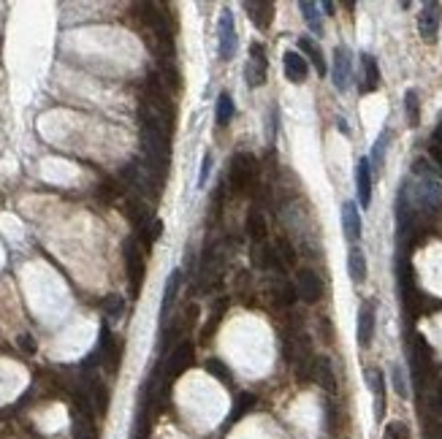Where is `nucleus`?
Returning <instances> with one entry per match:
<instances>
[{
  "mask_svg": "<svg viewBox=\"0 0 442 439\" xmlns=\"http://www.w3.org/2000/svg\"><path fill=\"white\" fill-rule=\"evenodd\" d=\"M255 174V157L250 152H239L233 155L231 165H228V182H231V192H242V190L250 185Z\"/></svg>",
  "mask_w": 442,
  "mask_h": 439,
  "instance_id": "20e7f679",
  "label": "nucleus"
},
{
  "mask_svg": "<svg viewBox=\"0 0 442 439\" xmlns=\"http://www.w3.org/2000/svg\"><path fill=\"white\" fill-rule=\"evenodd\" d=\"M415 174L421 177L418 179V188H412V206H421V209H429V212H437L442 206V182L426 171V163L418 160L415 163Z\"/></svg>",
  "mask_w": 442,
  "mask_h": 439,
  "instance_id": "f257e3e1",
  "label": "nucleus"
},
{
  "mask_svg": "<svg viewBox=\"0 0 442 439\" xmlns=\"http://www.w3.org/2000/svg\"><path fill=\"white\" fill-rule=\"evenodd\" d=\"M218 35H220V60H231V55L236 49V28H233V14L231 11H222Z\"/></svg>",
  "mask_w": 442,
  "mask_h": 439,
  "instance_id": "9d476101",
  "label": "nucleus"
},
{
  "mask_svg": "<svg viewBox=\"0 0 442 439\" xmlns=\"http://www.w3.org/2000/svg\"><path fill=\"white\" fill-rule=\"evenodd\" d=\"M123 177H125V182L130 188H136L139 192H144V195H158V185H160V177H155L147 165H144V160H133V163H127L125 171H123Z\"/></svg>",
  "mask_w": 442,
  "mask_h": 439,
  "instance_id": "7ed1b4c3",
  "label": "nucleus"
},
{
  "mask_svg": "<svg viewBox=\"0 0 442 439\" xmlns=\"http://www.w3.org/2000/svg\"><path fill=\"white\" fill-rule=\"evenodd\" d=\"M123 255H125V269H127V280H130V290L139 293L141 280H144V258H141V252H139L136 239H125Z\"/></svg>",
  "mask_w": 442,
  "mask_h": 439,
  "instance_id": "39448f33",
  "label": "nucleus"
},
{
  "mask_svg": "<svg viewBox=\"0 0 442 439\" xmlns=\"http://www.w3.org/2000/svg\"><path fill=\"white\" fill-rule=\"evenodd\" d=\"M432 160L442 168V144H434V147H432Z\"/></svg>",
  "mask_w": 442,
  "mask_h": 439,
  "instance_id": "ea45409f",
  "label": "nucleus"
},
{
  "mask_svg": "<svg viewBox=\"0 0 442 439\" xmlns=\"http://www.w3.org/2000/svg\"><path fill=\"white\" fill-rule=\"evenodd\" d=\"M103 310L109 317H120V314L125 312V298L123 296H109L106 301H103Z\"/></svg>",
  "mask_w": 442,
  "mask_h": 439,
  "instance_id": "473e14b6",
  "label": "nucleus"
},
{
  "mask_svg": "<svg viewBox=\"0 0 442 439\" xmlns=\"http://www.w3.org/2000/svg\"><path fill=\"white\" fill-rule=\"evenodd\" d=\"M434 141H442V120L440 125H437V130H434Z\"/></svg>",
  "mask_w": 442,
  "mask_h": 439,
  "instance_id": "a19ab883",
  "label": "nucleus"
},
{
  "mask_svg": "<svg viewBox=\"0 0 442 439\" xmlns=\"http://www.w3.org/2000/svg\"><path fill=\"white\" fill-rule=\"evenodd\" d=\"M160 233H163V222H160V220H152V222H150V236H147V239H150V242H158Z\"/></svg>",
  "mask_w": 442,
  "mask_h": 439,
  "instance_id": "4c0bfd02",
  "label": "nucleus"
},
{
  "mask_svg": "<svg viewBox=\"0 0 442 439\" xmlns=\"http://www.w3.org/2000/svg\"><path fill=\"white\" fill-rule=\"evenodd\" d=\"M296 290H299V296H301L304 301L315 304L317 298H320V293H323V285H320L315 271L304 269V271H299V277H296Z\"/></svg>",
  "mask_w": 442,
  "mask_h": 439,
  "instance_id": "ddd939ff",
  "label": "nucleus"
},
{
  "mask_svg": "<svg viewBox=\"0 0 442 439\" xmlns=\"http://www.w3.org/2000/svg\"><path fill=\"white\" fill-rule=\"evenodd\" d=\"M272 301H274L277 307H290V304L296 301V287L290 283H283V280H280L277 287H272Z\"/></svg>",
  "mask_w": 442,
  "mask_h": 439,
  "instance_id": "b1692460",
  "label": "nucleus"
},
{
  "mask_svg": "<svg viewBox=\"0 0 442 439\" xmlns=\"http://www.w3.org/2000/svg\"><path fill=\"white\" fill-rule=\"evenodd\" d=\"M141 150H144V165L160 177L168 165V144H166V136L158 130H150V127H141Z\"/></svg>",
  "mask_w": 442,
  "mask_h": 439,
  "instance_id": "f03ea898",
  "label": "nucleus"
},
{
  "mask_svg": "<svg viewBox=\"0 0 442 439\" xmlns=\"http://www.w3.org/2000/svg\"><path fill=\"white\" fill-rule=\"evenodd\" d=\"M342 231L348 236V242H358L361 239V215H358V206L353 201L342 204Z\"/></svg>",
  "mask_w": 442,
  "mask_h": 439,
  "instance_id": "4468645a",
  "label": "nucleus"
},
{
  "mask_svg": "<svg viewBox=\"0 0 442 439\" xmlns=\"http://www.w3.org/2000/svg\"><path fill=\"white\" fill-rule=\"evenodd\" d=\"M391 377H394V391L405 399L407 396V379H405V372H402V366H394L391 369Z\"/></svg>",
  "mask_w": 442,
  "mask_h": 439,
  "instance_id": "f704fd0d",
  "label": "nucleus"
},
{
  "mask_svg": "<svg viewBox=\"0 0 442 439\" xmlns=\"http://www.w3.org/2000/svg\"><path fill=\"white\" fill-rule=\"evenodd\" d=\"M245 8L250 11V19H253L260 30H266V28L272 25V17H274V6H272V3L255 0V3H245Z\"/></svg>",
  "mask_w": 442,
  "mask_h": 439,
  "instance_id": "f3484780",
  "label": "nucleus"
},
{
  "mask_svg": "<svg viewBox=\"0 0 442 439\" xmlns=\"http://www.w3.org/2000/svg\"><path fill=\"white\" fill-rule=\"evenodd\" d=\"M375 337V304H364L358 310V345H372Z\"/></svg>",
  "mask_w": 442,
  "mask_h": 439,
  "instance_id": "2eb2a0df",
  "label": "nucleus"
},
{
  "mask_svg": "<svg viewBox=\"0 0 442 439\" xmlns=\"http://www.w3.org/2000/svg\"><path fill=\"white\" fill-rule=\"evenodd\" d=\"M283 65H285V76H288L293 84H301V82H307L310 65H307V57H301V52H296V49H288V52L283 55Z\"/></svg>",
  "mask_w": 442,
  "mask_h": 439,
  "instance_id": "9b49d317",
  "label": "nucleus"
},
{
  "mask_svg": "<svg viewBox=\"0 0 442 439\" xmlns=\"http://www.w3.org/2000/svg\"><path fill=\"white\" fill-rule=\"evenodd\" d=\"M385 141H388V130H385V133H380L378 144H375V152H372V157H369L372 168H382V155H385Z\"/></svg>",
  "mask_w": 442,
  "mask_h": 439,
  "instance_id": "72a5a7b5",
  "label": "nucleus"
},
{
  "mask_svg": "<svg viewBox=\"0 0 442 439\" xmlns=\"http://www.w3.org/2000/svg\"><path fill=\"white\" fill-rule=\"evenodd\" d=\"M382 439H412V434H410V429H407V423L391 420V423L385 426V431H382Z\"/></svg>",
  "mask_w": 442,
  "mask_h": 439,
  "instance_id": "2f4dec72",
  "label": "nucleus"
},
{
  "mask_svg": "<svg viewBox=\"0 0 442 439\" xmlns=\"http://www.w3.org/2000/svg\"><path fill=\"white\" fill-rule=\"evenodd\" d=\"M255 407V396L253 393H242L239 399H236V407H233V412L228 415V420H225V426H231V423H236L239 418H245L250 409Z\"/></svg>",
  "mask_w": 442,
  "mask_h": 439,
  "instance_id": "a878e982",
  "label": "nucleus"
},
{
  "mask_svg": "<svg viewBox=\"0 0 442 439\" xmlns=\"http://www.w3.org/2000/svg\"><path fill=\"white\" fill-rule=\"evenodd\" d=\"M299 49L312 60V65H315V71L323 76L326 73V60H323V52H320V46H315V41H310V38H301L299 41Z\"/></svg>",
  "mask_w": 442,
  "mask_h": 439,
  "instance_id": "5701e85b",
  "label": "nucleus"
},
{
  "mask_svg": "<svg viewBox=\"0 0 442 439\" xmlns=\"http://www.w3.org/2000/svg\"><path fill=\"white\" fill-rule=\"evenodd\" d=\"M440 22H442V6L440 3H426L421 17H418V30L426 41H434L437 33H440Z\"/></svg>",
  "mask_w": 442,
  "mask_h": 439,
  "instance_id": "0eeeda50",
  "label": "nucleus"
},
{
  "mask_svg": "<svg viewBox=\"0 0 442 439\" xmlns=\"http://www.w3.org/2000/svg\"><path fill=\"white\" fill-rule=\"evenodd\" d=\"M350 76H353L350 49L348 46H337V49H334V87H337V90H348Z\"/></svg>",
  "mask_w": 442,
  "mask_h": 439,
  "instance_id": "6e6552de",
  "label": "nucleus"
},
{
  "mask_svg": "<svg viewBox=\"0 0 442 439\" xmlns=\"http://www.w3.org/2000/svg\"><path fill=\"white\" fill-rule=\"evenodd\" d=\"M361 63H364V76H366V84H364V90H378L380 84V71H378V63H375V57H369V55H361Z\"/></svg>",
  "mask_w": 442,
  "mask_h": 439,
  "instance_id": "393cba45",
  "label": "nucleus"
},
{
  "mask_svg": "<svg viewBox=\"0 0 442 439\" xmlns=\"http://www.w3.org/2000/svg\"><path fill=\"white\" fill-rule=\"evenodd\" d=\"M245 231H247V236L253 239V242H263L266 239V220H263V215L258 212V209H250L247 212V220H245Z\"/></svg>",
  "mask_w": 442,
  "mask_h": 439,
  "instance_id": "412c9836",
  "label": "nucleus"
},
{
  "mask_svg": "<svg viewBox=\"0 0 442 439\" xmlns=\"http://www.w3.org/2000/svg\"><path fill=\"white\" fill-rule=\"evenodd\" d=\"M19 347H22L25 352H35V342H33L30 334H22V337H19Z\"/></svg>",
  "mask_w": 442,
  "mask_h": 439,
  "instance_id": "58836bf2",
  "label": "nucleus"
},
{
  "mask_svg": "<svg viewBox=\"0 0 442 439\" xmlns=\"http://www.w3.org/2000/svg\"><path fill=\"white\" fill-rule=\"evenodd\" d=\"M348 274H350V280H353L355 285L366 280V258H364L361 247H350V252H348Z\"/></svg>",
  "mask_w": 442,
  "mask_h": 439,
  "instance_id": "6ab92c4d",
  "label": "nucleus"
},
{
  "mask_svg": "<svg viewBox=\"0 0 442 439\" xmlns=\"http://www.w3.org/2000/svg\"><path fill=\"white\" fill-rule=\"evenodd\" d=\"M299 11L304 14V22L310 25V30L320 33V19H317V6H315V3L304 0V3H299Z\"/></svg>",
  "mask_w": 442,
  "mask_h": 439,
  "instance_id": "7c9ffc66",
  "label": "nucleus"
},
{
  "mask_svg": "<svg viewBox=\"0 0 442 439\" xmlns=\"http://www.w3.org/2000/svg\"><path fill=\"white\" fill-rule=\"evenodd\" d=\"M312 379H315L323 391H328V393H334V391H337V375H334V366H331V361H328V358H315V372H312Z\"/></svg>",
  "mask_w": 442,
  "mask_h": 439,
  "instance_id": "dca6fc26",
  "label": "nucleus"
},
{
  "mask_svg": "<svg viewBox=\"0 0 442 439\" xmlns=\"http://www.w3.org/2000/svg\"><path fill=\"white\" fill-rule=\"evenodd\" d=\"M233 111H236L233 109V98L228 93H220V98H218V125H228Z\"/></svg>",
  "mask_w": 442,
  "mask_h": 439,
  "instance_id": "c85d7f7f",
  "label": "nucleus"
},
{
  "mask_svg": "<svg viewBox=\"0 0 442 439\" xmlns=\"http://www.w3.org/2000/svg\"><path fill=\"white\" fill-rule=\"evenodd\" d=\"M204 369H206V375L218 377V379H220V382H225V385H231V379H233L231 369L222 364L220 358H209V361L204 364Z\"/></svg>",
  "mask_w": 442,
  "mask_h": 439,
  "instance_id": "cd10ccee",
  "label": "nucleus"
},
{
  "mask_svg": "<svg viewBox=\"0 0 442 439\" xmlns=\"http://www.w3.org/2000/svg\"><path fill=\"white\" fill-rule=\"evenodd\" d=\"M255 263L260 266V269H266V271H272V269H283V258H280V252L277 247H269V244H263L260 252L255 255Z\"/></svg>",
  "mask_w": 442,
  "mask_h": 439,
  "instance_id": "4be33fe9",
  "label": "nucleus"
},
{
  "mask_svg": "<svg viewBox=\"0 0 442 439\" xmlns=\"http://www.w3.org/2000/svg\"><path fill=\"white\" fill-rule=\"evenodd\" d=\"M277 252H280V258H283V263H296V250L285 242V239H280L277 242Z\"/></svg>",
  "mask_w": 442,
  "mask_h": 439,
  "instance_id": "c9c22d12",
  "label": "nucleus"
},
{
  "mask_svg": "<svg viewBox=\"0 0 442 439\" xmlns=\"http://www.w3.org/2000/svg\"><path fill=\"white\" fill-rule=\"evenodd\" d=\"M179 285H182V271L174 269V271L168 274L166 290H163V304H160V314H163V317H166L168 310H171V304H174V298H177V293H179Z\"/></svg>",
  "mask_w": 442,
  "mask_h": 439,
  "instance_id": "aec40b11",
  "label": "nucleus"
},
{
  "mask_svg": "<svg viewBox=\"0 0 442 439\" xmlns=\"http://www.w3.org/2000/svg\"><path fill=\"white\" fill-rule=\"evenodd\" d=\"M366 379H369V388H372V393H375V415H378V420H380L382 412H385V379H382V372H380V369H369V372H366Z\"/></svg>",
  "mask_w": 442,
  "mask_h": 439,
  "instance_id": "a211bd4d",
  "label": "nucleus"
},
{
  "mask_svg": "<svg viewBox=\"0 0 442 439\" xmlns=\"http://www.w3.org/2000/svg\"><path fill=\"white\" fill-rule=\"evenodd\" d=\"M266 52H263V44H253L250 46V63L245 68V76H247V84L250 87H260L266 84Z\"/></svg>",
  "mask_w": 442,
  "mask_h": 439,
  "instance_id": "423d86ee",
  "label": "nucleus"
},
{
  "mask_svg": "<svg viewBox=\"0 0 442 439\" xmlns=\"http://www.w3.org/2000/svg\"><path fill=\"white\" fill-rule=\"evenodd\" d=\"M405 109H407L410 125L415 127L421 123V106H418V93H415V90H407V93H405Z\"/></svg>",
  "mask_w": 442,
  "mask_h": 439,
  "instance_id": "c756f323",
  "label": "nucleus"
},
{
  "mask_svg": "<svg viewBox=\"0 0 442 439\" xmlns=\"http://www.w3.org/2000/svg\"><path fill=\"white\" fill-rule=\"evenodd\" d=\"M355 190H358V204L369 206V201H372V163H369V157H361L355 165Z\"/></svg>",
  "mask_w": 442,
  "mask_h": 439,
  "instance_id": "1a4fd4ad",
  "label": "nucleus"
},
{
  "mask_svg": "<svg viewBox=\"0 0 442 439\" xmlns=\"http://www.w3.org/2000/svg\"><path fill=\"white\" fill-rule=\"evenodd\" d=\"M125 215H127V220H130L133 225H139V228H144V222L150 217V212H147V206H144L141 201H127Z\"/></svg>",
  "mask_w": 442,
  "mask_h": 439,
  "instance_id": "bb28decb",
  "label": "nucleus"
},
{
  "mask_svg": "<svg viewBox=\"0 0 442 439\" xmlns=\"http://www.w3.org/2000/svg\"><path fill=\"white\" fill-rule=\"evenodd\" d=\"M209 171H212V155L204 157V163H201V174H198V188H204L206 185V177H209Z\"/></svg>",
  "mask_w": 442,
  "mask_h": 439,
  "instance_id": "e433bc0d",
  "label": "nucleus"
},
{
  "mask_svg": "<svg viewBox=\"0 0 442 439\" xmlns=\"http://www.w3.org/2000/svg\"><path fill=\"white\" fill-rule=\"evenodd\" d=\"M190 364H193V345H190V342H182V345L174 347L171 358L166 361V372L174 379V377H179L182 372H188Z\"/></svg>",
  "mask_w": 442,
  "mask_h": 439,
  "instance_id": "f8f14e48",
  "label": "nucleus"
}]
</instances>
